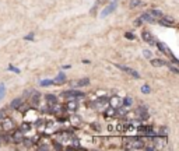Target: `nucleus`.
Here are the masks:
<instances>
[{
	"label": "nucleus",
	"instance_id": "nucleus-1",
	"mask_svg": "<svg viewBox=\"0 0 179 151\" xmlns=\"http://www.w3.org/2000/svg\"><path fill=\"white\" fill-rule=\"evenodd\" d=\"M125 148H127V150H141V148H144V141L139 140V138H133V140L126 143Z\"/></svg>",
	"mask_w": 179,
	"mask_h": 151
},
{
	"label": "nucleus",
	"instance_id": "nucleus-2",
	"mask_svg": "<svg viewBox=\"0 0 179 151\" xmlns=\"http://www.w3.org/2000/svg\"><path fill=\"white\" fill-rule=\"evenodd\" d=\"M116 67H118V69H120L122 71H125V73H127V74L133 76L134 79H140V74H139V73H137L136 70H133V69L126 67V66H122V64H116Z\"/></svg>",
	"mask_w": 179,
	"mask_h": 151
},
{
	"label": "nucleus",
	"instance_id": "nucleus-3",
	"mask_svg": "<svg viewBox=\"0 0 179 151\" xmlns=\"http://www.w3.org/2000/svg\"><path fill=\"white\" fill-rule=\"evenodd\" d=\"M2 129L6 130V132H11V130L14 129V122L9 119V118H6V119H2Z\"/></svg>",
	"mask_w": 179,
	"mask_h": 151
},
{
	"label": "nucleus",
	"instance_id": "nucleus-4",
	"mask_svg": "<svg viewBox=\"0 0 179 151\" xmlns=\"http://www.w3.org/2000/svg\"><path fill=\"white\" fill-rule=\"evenodd\" d=\"M115 9H116V2H112L108 7H105V9L101 11V18H104V17H107V15H109L112 11H115Z\"/></svg>",
	"mask_w": 179,
	"mask_h": 151
},
{
	"label": "nucleus",
	"instance_id": "nucleus-5",
	"mask_svg": "<svg viewBox=\"0 0 179 151\" xmlns=\"http://www.w3.org/2000/svg\"><path fill=\"white\" fill-rule=\"evenodd\" d=\"M141 36H143V39L146 41L147 43H150V45H154L155 42H154V36L151 35V32H148V31H143V34H141Z\"/></svg>",
	"mask_w": 179,
	"mask_h": 151
},
{
	"label": "nucleus",
	"instance_id": "nucleus-6",
	"mask_svg": "<svg viewBox=\"0 0 179 151\" xmlns=\"http://www.w3.org/2000/svg\"><path fill=\"white\" fill-rule=\"evenodd\" d=\"M160 23L162 24V25H165V27H168V25H175V18L165 15V17L160 18Z\"/></svg>",
	"mask_w": 179,
	"mask_h": 151
},
{
	"label": "nucleus",
	"instance_id": "nucleus-7",
	"mask_svg": "<svg viewBox=\"0 0 179 151\" xmlns=\"http://www.w3.org/2000/svg\"><path fill=\"white\" fill-rule=\"evenodd\" d=\"M155 45H157V46H158V49H160V51L162 52V53H165V55H169V56H172V55H174L172 52L169 51V48L166 46L165 43H162V42H157Z\"/></svg>",
	"mask_w": 179,
	"mask_h": 151
},
{
	"label": "nucleus",
	"instance_id": "nucleus-8",
	"mask_svg": "<svg viewBox=\"0 0 179 151\" xmlns=\"http://www.w3.org/2000/svg\"><path fill=\"white\" fill-rule=\"evenodd\" d=\"M109 102H111L112 105V108H119L120 105H122V99H120V97H118V95H113L111 99H109Z\"/></svg>",
	"mask_w": 179,
	"mask_h": 151
},
{
	"label": "nucleus",
	"instance_id": "nucleus-9",
	"mask_svg": "<svg viewBox=\"0 0 179 151\" xmlns=\"http://www.w3.org/2000/svg\"><path fill=\"white\" fill-rule=\"evenodd\" d=\"M11 140L14 143H21L23 141V130H15L11 136Z\"/></svg>",
	"mask_w": 179,
	"mask_h": 151
},
{
	"label": "nucleus",
	"instance_id": "nucleus-10",
	"mask_svg": "<svg viewBox=\"0 0 179 151\" xmlns=\"http://www.w3.org/2000/svg\"><path fill=\"white\" fill-rule=\"evenodd\" d=\"M151 64L154 67H162V66H166L168 62H165L162 59H151Z\"/></svg>",
	"mask_w": 179,
	"mask_h": 151
},
{
	"label": "nucleus",
	"instance_id": "nucleus-11",
	"mask_svg": "<svg viewBox=\"0 0 179 151\" xmlns=\"http://www.w3.org/2000/svg\"><path fill=\"white\" fill-rule=\"evenodd\" d=\"M63 95L64 97H79V98H81V97H84V92H80V91H64L63 92Z\"/></svg>",
	"mask_w": 179,
	"mask_h": 151
},
{
	"label": "nucleus",
	"instance_id": "nucleus-12",
	"mask_svg": "<svg viewBox=\"0 0 179 151\" xmlns=\"http://www.w3.org/2000/svg\"><path fill=\"white\" fill-rule=\"evenodd\" d=\"M77 108H79V105H77V101H67V104H66V109H67V111L74 112Z\"/></svg>",
	"mask_w": 179,
	"mask_h": 151
},
{
	"label": "nucleus",
	"instance_id": "nucleus-13",
	"mask_svg": "<svg viewBox=\"0 0 179 151\" xmlns=\"http://www.w3.org/2000/svg\"><path fill=\"white\" fill-rule=\"evenodd\" d=\"M141 21H147V23H155V18L153 17L150 13H144V14H141Z\"/></svg>",
	"mask_w": 179,
	"mask_h": 151
},
{
	"label": "nucleus",
	"instance_id": "nucleus-14",
	"mask_svg": "<svg viewBox=\"0 0 179 151\" xmlns=\"http://www.w3.org/2000/svg\"><path fill=\"white\" fill-rule=\"evenodd\" d=\"M21 104H23V98H15V99H13L10 102V107L13 108V109H18Z\"/></svg>",
	"mask_w": 179,
	"mask_h": 151
},
{
	"label": "nucleus",
	"instance_id": "nucleus-15",
	"mask_svg": "<svg viewBox=\"0 0 179 151\" xmlns=\"http://www.w3.org/2000/svg\"><path fill=\"white\" fill-rule=\"evenodd\" d=\"M64 81H66V74H64V73H59L58 77L53 80V84H62Z\"/></svg>",
	"mask_w": 179,
	"mask_h": 151
},
{
	"label": "nucleus",
	"instance_id": "nucleus-16",
	"mask_svg": "<svg viewBox=\"0 0 179 151\" xmlns=\"http://www.w3.org/2000/svg\"><path fill=\"white\" fill-rule=\"evenodd\" d=\"M31 101H32V105H34V107H38V105H39V101H41V95H39L38 92H34V95H32Z\"/></svg>",
	"mask_w": 179,
	"mask_h": 151
},
{
	"label": "nucleus",
	"instance_id": "nucleus-17",
	"mask_svg": "<svg viewBox=\"0 0 179 151\" xmlns=\"http://www.w3.org/2000/svg\"><path fill=\"white\" fill-rule=\"evenodd\" d=\"M76 85H77V87H85V85H90V79H87V77H85V79H80L76 83Z\"/></svg>",
	"mask_w": 179,
	"mask_h": 151
},
{
	"label": "nucleus",
	"instance_id": "nucleus-18",
	"mask_svg": "<svg viewBox=\"0 0 179 151\" xmlns=\"http://www.w3.org/2000/svg\"><path fill=\"white\" fill-rule=\"evenodd\" d=\"M45 98H46V101L49 102L51 105H56V102H58V98H56L55 95H52V94H48V95H45Z\"/></svg>",
	"mask_w": 179,
	"mask_h": 151
},
{
	"label": "nucleus",
	"instance_id": "nucleus-19",
	"mask_svg": "<svg viewBox=\"0 0 179 151\" xmlns=\"http://www.w3.org/2000/svg\"><path fill=\"white\" fill-rule=\"evenodd\" d=\"M104 115H105V118H111V116H115L116 115V108H108L107 109V111H105V113H104Z\"/></svg>",
	"mask_w": 179,
	"mask_h": 151
},
{
	"label": "nucleus",
	"instance_id": "nucleus-20",
	"mask_svg": "<svg viewBox=\"0 0 179 151\" xmlns=\"http://www.w3.org/2000/svg\"><path fill=\"white\" fill-rule=\"evenodd\" d=\"M107 104H108V99H107V98H99V99L97 101V108H104Z\"/></svg>",
	"mask_w": 179,
	"mask_h": 151
},
{
	"label": "nucleus",
	"instance_id": "nucleus-21",
	"mask_svg": "<svg viewBox=\"0 0 179 151\" xmlns=\"http://www.w3.org/2000/svg\"><path fill=\"white\" fill-rule=\"evenodd\" d=\"M140 4H141V0H130L129 7L130 9H134V7H139Z\"/></svg>",
	"mask_w": 179,
	"mask_h": 151
},
{
	"label": "nucleus",
	"instance_id": "nucleus-22",
	"mask_svg": "<svg viewBox=\"0 0 179 151\" xmlns=\"http://www.w3.org/2000/svg\"><path fill=\"white\" fill-rule=\"evenodd\" d=\"M150 14H151L154 18H157V17H162V13H161L160 10H151V11H150Z\"/></svg>",
	"mask_w": 179,
	"mask_h": 151
},
{
	"label": "nucleus",
	"instance_id": "nucleus-23",
	"mask_svg": "<svg viewBox=\"0 0 179 151\" xmlns=\"http://www.w3.org/2000/svg\"><path fill=\"white\" fill-rule=\"evenodd\" d=\"M42 87H48V85H51V84H53V80H41V83H39Z\"/></svg>",
	"mask_w": 179,
	"mask_h": 151
},
{
	"label": "nucleus",
	"instance_id": "nucleus-24",
	"mask_svg": "<svg viewBox=\"0 0 179 151\" xmlns=\"http://www.w3.org/2000/svg\"><path fill=\"white\" fill-rule=\"evenodd\" d=\"M4 94H6V87H4V84H0V99L4 97Z\"/></svg>",
	"mask_w": 179,
	"mask_h": 151
},
{
	"label": "nucleus",
	"instance_id": "nucleus-25",
	"mask_svg": "<svg viewBox=\"0 0 179 151\" xmlns=\"http://www.w3.org/2000/svg\"><path fill=\"white\" fill-rule=\"evenodd\" d=\"M141 92L143 94H150L151 92V88H150L148 85H143V87H141Z\"/></svg>",
	"mask_w": 179,
	"mask_h": 151
},
{
	"label": "nucleus",
	"instance_id": "nucleus-26",
	"mask_svg": "<svg viewBox=\"0 0 179 151\" xmlns=\"http://www.w3.org/2000/svg\"><path fill=\"white\" fill-rule=\"evenodd\" d=\"M125 36H126V38H127V39H132V41H134V39H136V36H134V34H132V32H126V34H125Z\"/></svg>",
	"mask_w": 179,
	"mask_h": 151
},
{
	"label": "nucleus",
	"instance_id": "nucleus-27",
	"mask_svg": "<svg viewBox=\"0 0 179 151\" xmlns=\"http://www.w3.org/2000/svg\"><path fill=\"white\" fill-rule=\"evenodd\" d=\"M166 130H168L166 127H162V129H160V132H157V134H160V136H165V134L168 133Z\"/></svg>",
	"mask_w": 179,
	"mask_h": 151
},
{
	"label": "nucleus",
	"instance_id": "nucleus-28",
	"mask_svg": "<svg viewBox=\"0 0 179 151\" xmlns=\"http://www.w3.org/2000/svg\"><path fill=\"white\" fill-rule=\"evenodd\" d=\"M9 70L10 71H14V73H17V74H20V69H17V67H14V66H9Z\"/></svg>",
	"mask_w": 179,
	"mask_h": 151
},
{
	"label": "nucleus",
	"instance_id": "nucleus-29",
	"mask_svg": "<svg viewBox=\"0 0 179 151\" xmlns=\"http://www.w3.org/2000/svg\"><path fill=\"white\" fill-rule=\"evenodd\" d=\"M122 104L126 105V107H129V105H132V99H130V98H126L125 101H122Z\"/></svg>",
	"mask_w": 179,
	"mask_h": 151
},
{
	"label": "nucleus",
	"instance_id": "nucleus-30",
	"mask_svg": "<svg viewBox=\"0 0 179 151\" xmlns=\"http://www.w3.org/2000/svg\"><path fill=\"white\" fill-rule=\"evenodd\" d=\"M143 55H144V58H147V59L151 58V52H150V51H146V49L143 51Z\"/></svg>",
	"mask_w": 179,
	"mask_h": 151
},
{
	"label": "nucleus",
	"instance_id": "nucleus-31",
	"mask_svg": "<svg viewBox=\"0 0 179 151\" xmlns=\"http://www.w3.org/2000/svg\"><path fill=\"white\" fill-rule=\"evenodd\" d=\"M28 129H30V123H23V126H21V130H23V132H27Z\"/></svg>",
	"mask_w": 179,
	"mask_h": 151
},
{
	"label": "nucleus",
	"instance_id": "nucleus-32",
	"mask_svg": "<svg viewBox=\"0 0 179 151\" xmlns=\"http://www.w3.org/2000/svg\"><path fill=\"white\" fill-rule=\"evenodd\" d=\"M24 39H25V41H34V34L31 32V34L25 35V38H24Z\"/></svg>",
	"mask_w": 179,
	"mask_h": 151
},
{
	"label": "nucleus",
	"instance_id": "nucleus-33",
	"mask_svg": "<svg viewBox=\"0 0 179 151\" xmlns=\"http://www.w3.org/2000/svg\"><path fill=\"white\" fill-rule=\"evenodd\" d=\"M166 66H168V67H169V70H171V71H174L175 74H179V70H178L176 67H172V66H169V64H166Z\"/></svg>",
	"mask_w": 179,
	"mask_h": 151
},
{
	"label": "nucleus",
	"instance_id": "nucleus-34",
	"mask_svg": "<svg viewBox=\"0 0 179 151\" xmlns=\"http://www.w3.org/2000/svg\"><path fill=\"white\" fill-rule=\"evenodd\" d=\"M141 23H143V21H141V18H137L136 21H134V25L139 27V25H141Z\"/></svg>",
	"mask_w": 179,
	"mask_h": 151
},
{
	"label": "nucleus",
	"instance_id": "nucleus-35",
	"mask_svg": "<svg viewBox=\"0 0 179 151\" xmlns=\"http://www.w3.org/2000/svg\"><path fill=\"white\" fill-rule=\"evenodd\" d=\"M3 118H4V112H0V120H2Z\"/></svg>",
	"mask_w": 179,
	"mask_h": 151
}]
</instances>
